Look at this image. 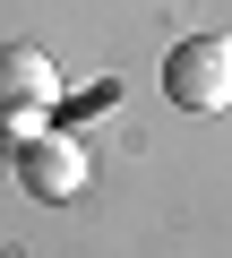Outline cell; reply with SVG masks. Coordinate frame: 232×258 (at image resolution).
Returning <instances> with one entry per match:
<instances>
[{
	"label": "cell",
	"mask_w": 232,
	"mask_h": 258,
	"mask_svg": "<svg viewBox=\"0 0 232 258\" xmlns=\"http://www.w3.org/2000/svg\"><path fill=\"white\" fill-rule=\"evenodd\" d=\"M18 181H26V198H78L86 189V147L60 138V129H35V138H18Z\"/></svg>",
	"instance_id": "cell-3"
},
{
	"label": "cell",
	"mask_w": 232,
	"mask_h": 258,
	"mask_svg": "<svg viewBox=\"0 0 232 258\" xmlns=\"http://www.w3.org/2000/svg\"><path fill=\"white\" fill-rule=\"evenodd\" d=\"M164 95L181 112H232V35H181L164 52Z\"/></svg>",
	"instance_id": "cell-1"
},
{
	"label": "cell",
	"mask_w": 232,
	"mask_h": 258,
	"mask_svg": "<svg viewBox=\"0 0 232 258\" xmlns=\"http://www.w3.org/2000/svg\"><path fill=\"white\" fill-rule=\"evenodd\" d=\"M52 103H60V69L35 43H0V129L9 138H35Z\"/></svg>",
	"instance_id": "cell-2"
}]
</instances>
